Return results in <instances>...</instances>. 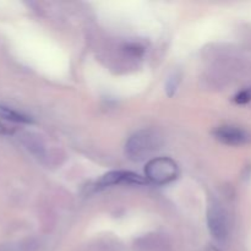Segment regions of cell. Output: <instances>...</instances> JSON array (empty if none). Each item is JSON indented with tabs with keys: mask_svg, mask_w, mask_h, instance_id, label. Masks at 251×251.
I'll use <instances>...</instances> for the list:
<instances>
[{
	"mask_svg": "<svg viewBox=\"0 0 251 251\" xmlns=\"http://www.w3.org/2000/svg\"><path fill=\"white\" fill-rule=\"evenodd\" d=\"M119 184H130V185H144L146 184V179L141 176L132 172L126 171H113L104 174L98 180L97 188H107L112 185H119Z\"/></svg>",
	"mask_w": 251,
	"mask_h": 251,
	"instance_id": "5b68a950",
	"label": "cell"
},
{
	"mask_svg": "<svg viewBox=\"0 0 251 251\" xmlns=\"http://www.w3.org/2000/svg\"><path fill=\"white\" fill-rule=\"evenodd\" d=\"M213 136L228 146H243L251 142V135L247 130L234 125H222L213 130Z\"/></svg>",
	"mask_w": 251,
	"mask_h": 251,
	"instance_id": "277c9868",
	"label": "cell"
},
{
	"mask_svg": "<svg viewBox=\"0 0 251 251\" xmlns=\"http://www.w3.org/2000/svg\"><path fill=\"white\" fill-rule=\"evenodd\" d=\"M0 119L9 123H17V124H32L33 123V119L29 115L17 112L4 104H0Z\"/></svg>",
	"mask_w": 251,
	"mask_h": 251,
	"instance_id": "8992f818",
	"label": "cell"
},
{
	"mask_svg": "<svg viewBox=\"0 0 251 251\" xmlns=\"http://www.w3.org/2000/svg\"><path fill=\"white\" fill-rule=\"evenodd\" d=\"M147 180L157 185H166L179 176V167L169 157H157L147 162L145 168Z\"/></svg>",
	"mask_w": 251,
	"mask_h": 251,
	"instance_id": "7a4b0ae2",
	"label": "cell"
},
{
	"mask_svg": "<svg viewBox=\"0 0 251 251\" xmlns=\"http://www.w3.org/2000/svg\"><path fill=\"white\" fill-rule=\"evenodd\" d=\"M5 120L0 119V135H12L15 132V127L4 123Z\"/></svg>",
	"mask_w": 251,
	"mask_h": 251,
	"instance_id": "9c48e42d",
	"label": "cell"
},
{
	"mask_svg": "<svg viewBox=\"0 0 251 251\" xmlns=\"http://www.w3.org/2000/svg\"><path fill=\"white\" fill-rule=\"evenodd\" d=\"M233 100H234L237 104H248V103L251 102V87L239 91V92L234 96Z\"/></svg>",
	"mask_w": 251,
	"mask_h": 251,
	"instance_id": "ba28073f",
	"label": "cell"
},
{
	"mask_svg": "<svg viewBox=\"0 0 251 251\" xmlns=\"http://www.w3.org/2000/svg\"><path fill=\"white\" fill-rule=\"evenodd\" d=\"M208 251H220V250H217L216 248H210V250H208Z\"/></svg>",
	"mask_w": 251,
	"mask_h": 251,
	"instance_id": "30bf717a",
	"label": "cell"
},
{
	"mask_svg": "<svg viewBox=\"0 0 251 251\" xmlns=\"http://www.w3.org/2000/svg\"><path fill=\"white\" fill-rule=\"evenodd\" d=\"M162 145L163 139L156 130H139L125 144V154L131 161L142 162L158 151Z\"/></svg>",
	"mask_w": 251,
	"mask_h": 251,
	"instance_id": "6da1fadb",
	"label": "cell"
},
{
	"mask_svg": "<svg viewBox=\"0 0 251 251\" xmlns=\"http://www.w3.org/2000/svg\"><path fill=\"white\" fill-rule=\"evenodd\" d=\"M207 226L213 239L225 243L229 235L227 213L217 200H211L207 207Z\"/></svg>",
	"mask_w": 251,
	"mask_h": 251,
	"instance_id": "3957f363",
	"label": "cell"
},
{
	"mask_svg": "<svg viewBox=\"0 0 251 251\" xmlns=\"http://www.w3.org/2000/svg\"><path fill=\"white\" fill-rule=\"evenodd\" d=\"M181 81V75L178 71H174L168 78H167L166 82V92L169 97H173L176 95V90H178V86Z\"/></svg>",
	"mask_w": 251,
	"mask_h": 251,
	"instance_id": "52a82bcc",
	"label": "cell"
}]
</instances>
